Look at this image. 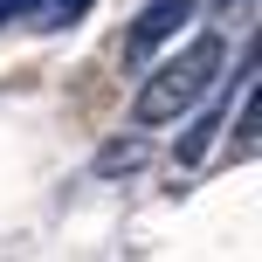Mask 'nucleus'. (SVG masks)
<instances>
[{"label":"nucleus","instance_id":"nucleus-1","mask_svg":"<svg viewBox=\"0 0 262 262\" xmlns=\"http://www.w3.org/2000/svg\"><path fill=\"white\" fill-rule=\"evenodd\" d=\"M221 62H228V49H221V35H193L172 62H159L152 76L138 83V97H131V124H145V131H159V124H172V118H186V111L200 104V97L221 83Z\"/></svg>","mask_w":262,"mask_h":262},{"label":"nucleus","instance_id":"nucleus-2","mask_svg":"<svg viewBox=\"0 0 262 262\" xmlns=\"http://www.w3.org/2000/svg\"><path fill=\"white\" fill-rule=\"evenodd\" d=\"M193 14H200V0H145L138 21L124 28V62H131V69H145V62H152V55L166 49V41L180 35L186 21H193Z\"/></svg>","mask_w":262,"mask_h":262},{"label":"nucleus","instance_id":"nucleus-3","mask_svg":"<svg viewBox=\"0 0 262 262\" xmlns=\"http://www.w3.org/2000/svg\"><path fill=\"white\" fill-rule=\"evenodd\" d=\"M83 7H90V0H21V14H28L35 28H69Z\"/></svg>","mask_w":262,"mask_h":262},{"label":"nucleus","instance_id":"nucleus-4","mask_svg":"<svg viewBox=\"0 0 262 262\" xmlns=\"http://www.w3.org/2000/svg\"><path fill=\"white\" fill-rule=\"evenodd\" d=\"M214 21H221L228 35H249L255 28V0H214Z\"/></svg>","mask_w":262,"mask_h":262}]
</instances>
